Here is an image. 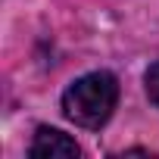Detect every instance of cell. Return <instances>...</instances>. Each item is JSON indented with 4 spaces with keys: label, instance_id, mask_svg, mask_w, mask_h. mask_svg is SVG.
I'll return each instance as SVG.
<instances>
[{
    "label": "cell",
    "instance_id": "obj_1",
    "mask_svg": "<svg viewBox=\"0 0 159 159\" xmlns=\"http://www.w3.org/2000/svg\"><path fill=\"white\" fill-rule=\"evenodd\" d=\"M119 103V81L112 72H88L66 88L62 116L78 128H103Z\"/></svg>",
    "mask_w": 159,
    "mask_h": 159
},
{
    "label": "cell",
    "instance_id": "obj_2",
    "mask_svg": "<svg viewBox=\"0 0 159 159\" xmlns=\"http://www.w3.org/2000/svg\"><path fill=\"white\" fill-rule=\"evenodd\" d=\"M28 156H34V159H75V156H81V147L66 131L38 128V134H34V140L28 147Z\"/></svg>",
    "mask_w": 159,
    "mask_h": 159
},
{
    "label": "cell",
    "instance_id": "obj_3",
    "mask_svg": "<svg viewBox=\"0 0 159 159\" xmlns=\"http://www.w3.org/2000/svg\"><path fill=\"white\" fill-rule=\"evenodd\" d=\"M147 94H150V100L159 106V59L147 69Z\"/></svg>",
    "mask_w": 159,
    "mask_h": 159
}]
</instances>
